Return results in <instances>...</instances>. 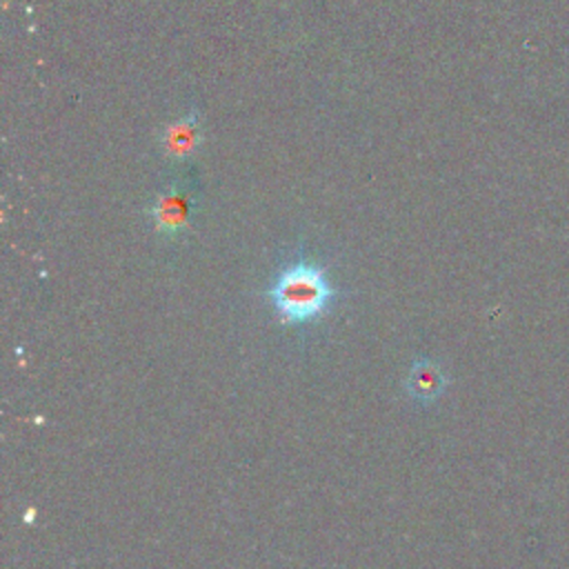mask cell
<instances>
[{
  "label": "cell",
  "instance_id": "277c9868",
  "mask_svg": "<svg viewBox=\"0 0 569 569\" xmlns=\"http://www.w3.org/2000/svg\"><path fill=\"white\" fill-rule=\"evenodd\" d=\"M445 387H447V378L433 362H418L411 367L407 378V389L416 400L420 402L436 400L445 391Z\"/></svg>",
  "mask_w": 569,
  "mask_h": 569
},
{
  "label": "cell",
  "instance_id": "3957f363",
  "mask_svg": "<svg viewBox=\"0 0 569 569\" xmlns=\"http://www.w3.org/2000/svg\"><path fill=\"white\" fill-rule=\"evenodd\" d=\"M200 144H202V124H200V113L196 109H189L180 118L164 124L158 136L160 156L167 158L169 162H182L191 158Z\"/></svg>",
  "mask_w": 569,
  "mask_h": 569
},
{
  "label": "cell",
  "instance_id": "6da1fadb",
  "mask_svg": "<svg viewBox=\"0 0 569 569\" xmlns=\"http://www.w3.org/2000/svg\"><path fill=\"white\" fill-rule=\"evenodd\" d=\"M267 298L278 320L296 327L325 318L333 309L338 293L320 264L296 260L276 273Z\"/></svg>",
  "mask_w": 569,
  "mask_h": 569
},
{
  "label": "cell",
  "instance_id": "7a4b0ae2",
  "mask_svg": "<svg viewBox=\"0 0 569 569\" xmlns=\"http://www.w3.org/2000/svg\"><path fill=\"white\" fill-rule=\"evenodd\" d=\"M193 211V189L184 182H171L153 198L149 216L153 227L164 238H178L189 227Z\"/></svg>",
  "mask_w": 569,
  "mask_h": 569
}]
</instances>
